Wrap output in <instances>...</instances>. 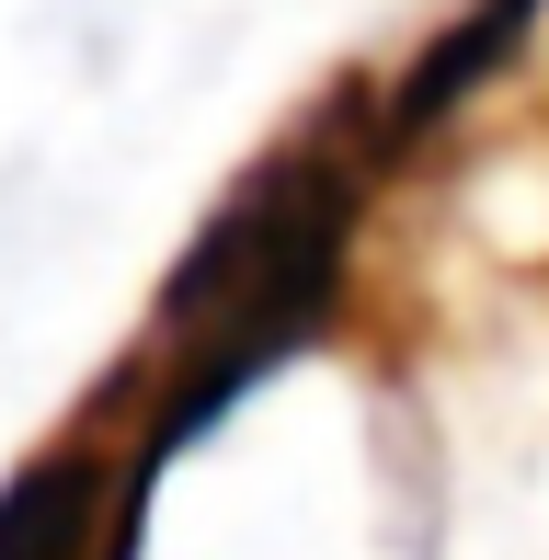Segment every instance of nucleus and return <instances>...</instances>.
<instances>
[{"mask_svg": "<svg viewBox=\"0 0 549 560\" xmlns=\"http://www.w3.org/2000/svg\"><path fill=\"white\" fill-rule=\"evenodd\" d=\"M343 218H355V172L332 161H274L230 218L195 241V264L172 275L161 332H172V389L149 412V457L195 446L264 366H287L332 310Z\"/></svg>", "mask_w": 549, "mask_h": 560, "instance_id": "nucleus-1", "label": "nucleus"}, {"mask_svg": "<svg viewBox=\"0 0 549 560\" xmlns=\"http://www.w3.org/2000/svg\"><path fill=\"white\" fill-rule=\"evenodd\" d=\"M104 457H46V469H23L12 492H0V560H92V538H104Z\"/></svg>", "mask_w": 549, "mask_h": 560, "instance_id": "nucleus-2", "label": "nucleus"}, {"mask_svg": "<svg viewBox=\"0 0 549 560\" xmlns=\"http://www.w3.org/2000/svg\"><path fill=\"white\" fill-rule=\"evenodd\" d=\"M527 12H538V0H481L458 35H435V46H423V69L401 81V104H389V138H423L435 115H458L469 92H481V69H504V58H515Z\"/></svg>", "mask_w": 549, "mask_h": 560, "instance_id": "nucleus-3", "label": "nucleus"}]
</instances>
